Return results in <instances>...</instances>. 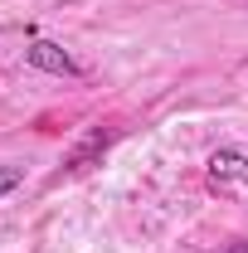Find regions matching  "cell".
<instances>
[{"instance_id":"cell-1","label":"cell","mask_w":248,"mask_h":253,"mask_svg":"<svg viewBox=\"0 0 248 253\" xmlns=\"http://www.w3.org/2000/svg\"><path fill=\"white\" fill-rule=\"evenodd\" d=\"M25 63H30V68H39V73H54V78H83V63L73 59L63 44H54V39H30Z\"/></svg>"},{"instance_id":"cell-2","label":"cell","mask_w":248,"mask_h":253,"mask_svg":"<svg viewBox=\"0 0 248 253\" xmlns=\"http://www.w3.org/2000/svg\"><path fill=\"white\" fill-rule=\"evenodd\" d=\"M112 141H117V126H88L73 146H68V156H63V170L73 175V170H88L97 161L112 151Z\"/></svg>"},{"instance_id":"cell-5","label":"cell","mask_w":248,"mask_h":253,"mask_svg":"<svg viewBox=\"0 0 248 253\" xmlns=\"http://www.w3.org/2000/svg\"><path fill=\"white\" fill-rule=\"evenodd\" d=\"M224 253H248V239H239V244H234V249H224Z\"/></svg>"},{"instance_id":"cell-4","label":"cell","mask_w":248,"mask_h":253,"mask_svg":"<svg viewBox=\"0 0 248 253\" xmlns=\"http://www.w3.org/2000/svg\"><path fill=\"white\" fill-rule=\"evenodd\" d=\"M20 185H25V166H0V200Z\"/></svg>"},{"instance_id":"cell-3","label":"cell","mask_w":248,"mask_h":253,"mask_svg":"<svg viewBox=\"0 0 248 253\" xmlns=\"http://www.w3.org/2000/svg\"><path fill=\"white\" fill-rule=\"evenodd\" d=\"M209 185H214V190L248 185V156H244V151H234V146L214 151V156H209Z\"/></svg>"}]
</instances>
